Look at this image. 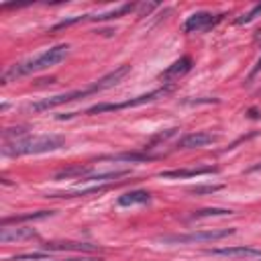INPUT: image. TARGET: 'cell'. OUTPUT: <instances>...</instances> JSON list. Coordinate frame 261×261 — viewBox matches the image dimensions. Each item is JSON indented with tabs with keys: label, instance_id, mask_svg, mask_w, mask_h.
<instances>
[{
	"label": "cell",
	"instance_id": "obj_1",
	"mask_svg": "<svg viewBox=\"0 0 261 261\" xmlns=\"http://www.w3.org/2000/svg\"><path fill=\"white\" fill-rule=\"evenodd\" d=\"M128 71H130V65H120V67H116L114 71L102 75L98 82H94V84L88 86V88H80V90L63 92V94H57V96H51V98H43V100H39V102L29 104V110H31V112H45V110H51V108H55V106L73 102V100H77V98H84V96H90V94L104 92V90H108V88H114V86H116Z\"/></svg>",
	"mask_w": 261,
	"mask_h": 261
},
{
	"label": "cell",
	"instance_id": "obj_2",
	"mask_svg": "<svg viewBox=\"0 0 261 261\" xmlns=\"http://www.w3.org/2000/svg\"><path fill=\"white\" fill-rule=\"evenodd\" d=\"M69 53V45L67 43H61V45H55L18 65H12L10 69H6L2 73V84H8L10 80H16V77H22V75H29V73H37V71H43V69H49L57 63H61L65 59V55Z\"/></svg>",
	"mask_w": 261,
	"mask_h": 261
},
{
	"label": "cell",
	"instance_id": "obj_3",
	"mask_svg": "<svg viewBox=\"0 0 261 261\" xmlns=\"http://www.w3.org/2000/svg\"><path fill=\"white\" fill-rule=\"evenodd\" d=\"M63 147V137L59 135H27L14 141H6L2 153L8 157H20V155H39V153H49L57 151Z\"/></svg>",
	"mask_w": 261,
	"mask_h": 261
},
{
	"label": "cell",
	"instance_id": "obj_4",
	"mask_svg": "<svg viewBox=\"0 0 261 261\" xmlns=\"http://www.w3.org/2000/svg\"><path fill=\"white\" fill-rule=\"evenodd\" d=\"M171 92V86H163V88H157L149 94H141L137 98H130V100H124V102H112V104H96L92 108L86 110V114H100V112H110V110H124V108H133V106H143V104H149L157 98H163Z\"/></svg>",
	"mask_w": 261,
	"mask_h": 261
},
{
	"label": "cell",
	"instance_id": "obj_5",
	"mask_svg": "<svg viewBox=\"0 0 261 261\" xmlns=\"http://www.w3.org/2000/svg\"><path fill=\"white\" fill-rule=\"evenodd\" d=\"M230 234H234V228H212V230H198V232H188V234H165V237H159V241L165 245L208 243V241H218Z\"/></svg>",
	"mask_w": 261,
	"mask_h": 261
},
{
	"label": "cell",
	"instance_id": "obj_6",
	"mask_svg": "<svg viewBox=\"0 0 261 261\" xmlns=\"http://www.w3.org/2000/svg\"><path fill=\"white\" fill-rule=\"evenodd\" d=\"M224 14H212V12H194L192 16L186 18L184 22V31L186 33H200V31H208L210 27H214L218 20H222Z\"/></svg>",
	"mask_w": 261,
	"mask_h": 261
},
{
	"label": "cell",
	"instance_id": "obj_7",
	"mask_svg": "<svg viewBox=\"0 0 261 261\" xmlns=\"http://www.w3.org/2000/svg\"><path fill=\"white\" fill-rule=\"evenodd\" d=\"M206 255L214 257H261V249L247 247V245H237V247H218V249H208Z\"/></svg>",
	"mask_w": 261,
	"mask_h": 261
},
{
	"label": "cell",
	"instance_id": "obj_8",
	"mask_svg": "<svg viewBox=\"0 0 261 261\" xmlns=\"http://www.w3.org/2000/svg\"><path fill=\"white\" fill-rule=\"evenodd\" d=\"M218 137L208 133V130H196V133H188L177 141V147L181 149H196V147H206L210 143H214Z\"/></svg>",
	"mask_w": 261,
	"mask_h": 261
},
{
	"label": "cell",
	"instance_id": "obj_9",
	"mask_svg": "<svg viewBox=\"0 0 261 261\" xmlns=\"http://www.w3.org/2000/svg\"><path fill=\"white\" fill-rule=\"evenodd\" d=\"M218 169L216 167H190V169H169V171H161L159 177H165V179H181V177H198V175H212L216 173Z\"/></svg>",
	"mask_w": 261,
	"mask_h": 261
},
{
	"label": "cell",
	"instance_id": "obj_10",
	"mask_svg": "<svg viewBox=\"0 0 261 261\" xmlns=\"http://www.w3.org/2000/svg\"><path fill=\"white\" fill-rule=\"evenodd\" d=\"M192 69V57H188V55H184V57H179L177 61H173L163 73H161V80L163 82H171V80H177V77H181V75H186L188 71Z\"/></svg>",
	"mask_w": 261,
	"mask_h": 261
},
{
	"label": "cell",
	"instance_id": "obj_11",
	"mask_svg": "<svg viewBox=\"0 0 261 261\" xmlns=\"http://www.w3.org/2000/svg\"><path fill=\"white\" fill-rule=\"evenodd\" d=\"M37 232L33 228H8L2 226L0 230V241L2 243H12V241H27V239H35Z\"/></svg>",
	"mask_w": 261,
	"mask_h": 261
},
{
	"label": "cell",
	"instance_id": "obj_12",
	"mask_svg": "<svg viewBox=\"0 0 261 261\" xmlns=\"http://www.w3.org/2000/svg\"><path fill=\"white\" fill-rule=\"evenodd\" d=\"M118 206H135V204H149L151 194L147 190H130L122 196H118Z\"/></svg>",
	"mask_w": 261,
	"mask_h": 261
},
{
	"label": "cell",
	"instance_id": "obj_13",
	"mask_svg": "<svg viewBox=\"0 0 261 261\" xmlns=\"http://www.w3.org/2000/svg\"><path fill=\"white\" fill-rule=\"evenodd\" d=\"M130 173V169H112V171H98V173H90V175H86L82 181L84 184H90V181H94L96 186L98 184H102V181H110V179H118V177H124V175H128Z\"/></svg>",
	"mask_w": 261,
	"mask_h": 261
},
{
	"label": "cell",
	"instance_id": "obj_14",
	"mask_svg": "<svg viewBox=\"0 0 261 261\" xmlns=\"http://www.w3.org/2000/svg\"><path fill=\"white\" fill-rule=\"evenodd\" d=\"M43 251H96V245L88 243H47L41 247Z\"/></svg>",
	"mask_w": 261,
	"mask_h": 261
},
{
	"label": "cell",
	"instance_id": "obj_15",
	"mask_svg": "<svg viewBox=\"0 0 261 261\" xmlns=\"http://www.w3.org/2000/svg\"><path fill=\"white\" fill-rule=\"evenodd\" d=\"M53 210H37V212H29V214H16V216H6L2 218V226H8L10 222H24V220H41L51 216Z\"/></svg>",
	"mask_w": 261,
	"mask_h": 261
},
{
	"label": "cell",
	"instance_id": "obj_16",
	"mask_svg": "<svg viewBox=\"0 0 261 261\" xmlns=\"http://www.w3.org/2000/svg\"><path fill=\"white\" fill-rule=\"evenodd\" d=\"M151 159L147 153H118V155H104L100 161H145Z\"/></svg>",
	"mask_w": 261,
	"mask_h": 261
},
{
	"label": "cell",
	"instance_id": "obj_17",
	"mask_svg": "<svg viewBox=\"0 0 261 261\" xmlns=\"http://www.w3.org/2000/svg\"><path fill=\"white\" fill-rule=\"evenodd\" d=\"M92 173V169L90 167H82V165H73V167H67V169H61V171H57L55 173V179H63V177H73V175H77L80 179H84L86 175H90Z\"/></svg>",
	"mask_w": 261,
	"mask_h": 261
},
{
	"label": "cell",
	"instance_id": "obj_18",
	"mask_svg": "<svg viewBox=\"0 0 261 261\" xmlns=\"http://www.w3.org/2000/svg\"><path fill=\"white\" fill-rule=\"evenodd\" d=\"M232 210L228 208H202V210H196L190 218L192 220H198V218H208V216H230Z\"/></svg>",
	"mask_w": 261,
	"mask_h": 261
},
{
	"label": "cell",
	"instance_id": "obj_19",
	"mask_svg": "<svg viewBox=\"0 0 261 261\" xmlns=\"http://www.w3.org/2000/svg\"><path fill=\"white\" fill-rule=\"evenodd\" d=\"M47 253L45 251H37V253H24V255H16L8 261H47Z\"/></svg>",
	"mask_w": 261,
	"mask_h": 261
},
{
	"label": "cell",
	"instance_id": "obj_20",
	"mask_svg": "<svg viewBox=\"0 0 261 261\" xmlns=\"http://www.w3.org/2000/svg\"><path fill=\"white\" fill-rule=\"evenodd\" d=\"M261 14V4H257V6H253V10L251 12H247V14H243V16H239L237 18V24H247V22H251V20H255L257 16Z\"/></svg>",
	"mask_w": 261,
	"mask_h": 261
},
{
	"label": "cell",
	"instance_id": "obj_21",
	"mask_svg": "<svg viewBox=\"0 0 261 261\" xmlns=\"http://www.w3.org/2000/svg\"><path fill=\"white\" fill-rule=\"evenodd\" d=\"M218 190H222V186H196V188H190V192L192 194H214V192H218Z\"/></svg>",
	"mask_w": 261,
	"mask_h": 261
},
{
	"label": "cell",
	"instance_id": "obj_22",
	"mask_svg": "<svg viewBox=\"0 0 261 261\" xmlns=\"http://www.w3.org/2000/svg\"><path fill=\"white\" fill-rule=\"evenodd\" d=\"M47 261H53V259H47ZM55 261H102V259H96V257H71V259H55Z\"/></svg>",
	"mask_w": 261,
	"mask_h": 261
},
{
	"label": "cell",
	"instance_id": "obj_23",
	"mask_svg": "<svg viewBox=\"0 0 261 261\" xmlns=\"http://www.w3.org/2000/svg\"><path fill=\"white\" fill-rule=\"evenodd\" d=\"M255 171H261V163H259V165H253V167L247 169V173H255Z\"/></svg>",
	"mask_w": 261,
	"mask_h": 261
},
{
	"label": "cell",
	"instance_id": "obj_24",
	"mask_svg": "<svg viewBox=\"0 0 261 261\" xmlns=\"http://www.w3.org/2000/svg\"><path fill=\"white\" fill-rule=\"evenodd\" d=\"M261 69V57H259V61H257V65H255V69H253V73H257Z\"/></svg>",
	"mask_w": 261,
	"mask_h": 261
},
{
	"label": "cell",
	"instance_id": "obj_25",
	"mask_svg": "<svg viewBox=\"0 0 261 261\" xmlns=\"http://www.w3.org/2000/svg\"><path fill=\"white\" fill-rule=\"evenodd\" d=\"M259 261H261V257H259Z\"/></svg>",
	"mask_w": 261,
	"mask_h": 261
}]
</instances>
